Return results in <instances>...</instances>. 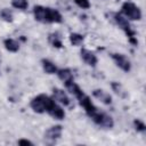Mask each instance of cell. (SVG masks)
<instances>
[{"instance_id":"obj_23","label":"cell","mask_w":146,"mask_h":146,"mask_svg":"<svg viewBox=\"0 0 146 146\" xmlns=\"http://www.w3.org/2000/svg\"><path fill=\"white\" fill-rule=\"evenodd\" d=\"M133 124H135V127H136V130H138V131H140V132H144V131L146 130V125H145V123H144L141 120L136 119V120L133 121Z\"/></svg>"},{"instance_id":"obj_3","label":"cell","mask_w":146,"mask_h":146,"mask_svg":"<svg viewBox=\"0 0 146 146\" xmlns=\"http://www.w3.org/2000/svg\"><path fill=\"white\" fill-rule=\"evenodd\" d=\"M90 117L92 119V121L95 123L99 124L100 127H103L105 129H112L113 125H114V121H113L112 116L108 115V114H106V113H102V112H98L97 111Z\"/></svg>"},{"instance_id":"obj_19","label":"cell","mask_w":146,"mask_h":146,"mask_svg":"<svg viewBox=\"0 0 146 146\" xmlns=\"http://www.w3.org/2000/svg\"><path fill=\"white\" fill-rule=\"evenodd\" d=\"M84 40V36L80 33H71L70 34V42L72 43V46H80L82 44Z\"/></svg>"},{"instance_id":"obj_2","label":"cell","mask_w":146,"mask_h":146,"mask_svg":"<svg viewBox=\"0 0 146 146\" xmlns=\"http://www.w3.org/2000/svg\"><path fill=\"white\" fill-rule=\"evenodd\" d=\"M122 13L123 15L131 21H140L141 19V10L138 6H136L133 2H124L122 5Z\"/></svg>"},{"instance_id":"obj_21","label":"cell","mask_w":146,"mask_h":146,"mask_svg":"<svg viewBox=\"0 0 146 146\" xmlns=\"http://www.w3.org/2000/svg\"><path fill=\"white\" fill-rule=\"evenodd\" d=\"M0 16L2 17L3 21L6 22H13V18H14V15H13V11L8 8H3L0 10Z\"/></svg>"},{"instance_id":"obj_7","label":"cell","mask_w":146,"mask_h":146,"mask_svg":"<svg viewBox=\"0 0 146 146\" xmlns=\"http://www.w3.org/2000/svg\"><path fill=\"white\" fill-rule=\"evenodd\" d=\"M62 132H63V127H62V125H59V124L52 125V127H50V128L46 131L44 137H46V139H48L49 141L52 143V141H56L57 139L60 138Z\"/></svg>"},{"instance_id":"obj_24","label":"cell","mask_w":146,"mask_h":146,"mask_svg":"<svg viewBox=\"0 0 146 146\" xmlns=\"http://www.w3.org/2000/svg\"><path fill=\"white\" fill-rule=\"evenodd\" d=\"M74 2L82 9H88L90 8V2L89 0H74Z\"/></svg>"},{"instance_id":"obj_22","label":"cell","mask_w":146,"mask_h":146,"mask_svg":"<svg viewBox=\"0 0 146 146\" xmlns=\"http://www.w3.org/2000/svg\"><path fill=\"white\" fill-rule=\"evenodd\" d=\"M11 5L17 9H26L29 2L27 0H11Z\"/></svg>"},{"instance_id":"obj_14","label":"cell","mask_w":146,"mask_h":146,"mask_svg":"<svg viewBox=\"0 0 146 146\" xmlns=\"http://www.w3.org/2000/svg\"><path fill=\"white\" fill-rule=\"evenodd\" d=\"M57 75L58 78L64 82H68V81H72L73 80V74H72V71L70 68H60V70H57Z\"/></svg>"},{"instance_id":"obj_20","label":"cell","mask_w":146,"mask_h":146,"mask_svg":"<svg viewBox=\"0 0 146 146\" xmlns=\"http://www.w3.org/2000/svg\"><path fill=\"white\" fill-rule=\"evenodd\" d=\"M49 42H50L54 47H56V48H60V47L63 46L62 40H60V36H58L57 33H51V34L49 35Z\"/></svg>"},{"instance_id":"obj_9","label":"cell","mask_w":146,"mask_h":146,"mask_svg":"<svg viewBox=\"0 0 146 146\" xmlns=\"http://www.w3.org/2000/svg\"><path fill=\"white\" fill-rule=\"evenodd\" d=\"M34 17L38 22L41 23H48V7L43 6H34L33 8Z\"/></svg>"},{"instance_id":"obj_4","label":"cell","mask_w":146,"mask_h":146,"mask_svg":"<svg viewBox=\"0 0 146 146\" xmlns=\"http://www.w3.org/2000/svg\"><path fill=\"white\" fill-rule=\"evenodd\" d=\"M114 21H115V23L128 34V36L130 38V36H133L135 34H136V32L131 29V25H130V23H129V21H128V18L127 17H124L122 14H119V13H115L114 14Z\"/></svg>"},{"instance_id":"obj_25","label":"cell","mask_w":146,"mask_h":146,"mask_svg":"<svg viewBox=\"0 0 146 146\" xmlns=\"http://www.w3.org/2000/svg\"><path fill=\"white\" fill-rule=\"evenodd\" d=\"M18 145H21V146H23V145H33V143L31 141V140H29V139H19L18 140Z\"/></svg>"},{"instance_id":"obj_8","label":"cell","mask_w":146,"mask_h":146,"mask_svg":"<svg viewBox=\"0 0 146 146\" xmlns=\"http://www.w3.org/2000/svg\"><path fill=\"white\" fill-rule=\"evenodd\" d=\"M80 56L82 58V60L89 65V66H96L98 59H97V56L89 49H86V48H82L81 51H80Z\"/></svg>"},{"instance_id":"obj_17","label":"cell","mask_w":146,"mask_h":146,"mask_svg":"<svg viewBox=\"0 0 146 146\" xmlns=\"http://www.w3.org/2000/svg\"><path fill=\"white\" fill-rule=\"evenodd\" d=\"M41 63H42V68H43V71H44L47 74H54V73L57 72L56 65H55L52 62H50L49 59H42Z\"/></svg>"},{"instance_id":"obj_1","label":"cell","mask_w":146,"mask_h":146,"mask_svg":"<svg viewBox=\"0 0 146 146\" xmlns=\"http://www.w3.org/2000/svg\"><path fill=\"white\" fill-rule=\"evenodd\" d=\"M55 104V99L49 97L48 95L46 94H40L38 95L36 97H34L30 105H31V108L36 112V113H44V112H48Z\"/></svg>"},{"instance_id":"obj_12","label":"cell","mask_w":146,"mask_h":146,"mask_svg":"<svg viewBox=\"0 0 146 146\" xmlns=\"http://www.w3.org/2000/svg\"><path fill=\"white\" fill-rule=\"evenodd\" d=\"M48 113H49L54 119H56V120H63V119L65 117V112H64V110H63L60 106H58L56 103H55L54 106L48 111Z\"/></svg>"},{"instance_id":"obj_5","label":"cell","mask_w":146,"mask_h":146,"mask_svg":"<svg viewBox=\"0 0 146 146\" xmlns=\"http://www.w3.org/2000/svg\"><path fill=\"white\" fill-rule=\"evenodd\" d=\"M112 58L115 62L116 66H119L122 71L129 72L131 70V63L129 58L123 54H112Z\"/></svg>"},{"instance_id":"obj_18","label":"cell","mask_w":146,"mask_h":146,"mask_svg":"<svg viewBox=\"0 0 146 146\" xmlns=\"http://www.w3.org/2000/svg\"><path fill=\"white\" fill-rule=\"evenodd\" d=\"M111 88H112L113 91H114L116 95H119L120 97H123V98L127 97V92H125V90H124V88H123V86H122L121 83L113 81V82L111 83Z\"/></svg>"},{"instance_id":"obj_11","label":"cell","mask_w":146,"mask_h":146,"mask_svg":"<svg viewBox=\"0 0 146 146\" xmlns=\"http://www.w3.org/2000/svg\"><path fill=\"white\" fill-rule=\"evenodd\" d=\"M92 95H94V97H96L97 99H99L102 103H104V104H106V105H110V104L112 103V97H111V95H110L108 92L104 91L103 89H95V90L92 91Z\"/></svg>"},{"instance_id":"obj_10","label":"cell","mask_w":146,"mask_h":146,"mask_svg":"<svg viewBox=\"0 0 146 146\" xmlns=\"http://www.w3.org/2000/svg\"><path fill=\"white\" fill-rule=\"evenodd\" d=\"M52 95H54V99L57 100L58 103H60L62 105H64V106L70 105V98H68V96L66 95V92L64 90L55 88L52 90Z\"/></svg>"},{"instance_id":"obj_13","label":"cell","mask_w":146,"mask_h":146,"mask_svg":"<svg viewBox=\"0 0 146 146\" xmlns=\"http://www.w3.org/2000/svg\"><path fill=\"white\" fill-rule=\"evenodd\" d=\"M65 84V87H66V89L72 94V95H74L76 98H79L82 94H83V91L81 90V88L72 80V81H68V82H66V83H64Z\"/></svg>"},{"instance_id":"obj_16","label":"cell","mask_w":146,"mask_h":146,"mask_svg":"<svg viewBox=\"0 0 146 146\" xmlns=\"http://www.w3.org/2000/svg\"><path fill=\"white\" fill-rule=\"evenodd\" d=\"M3 43H5V48L10 52H16L19 50V43L15 39H6Z\"/></svg>"},{"instance_id":"obj_15","label":"cell","mask_w":146,"mask_h":146,"mask_svg":"<svg viewBox=\"0 0 146 146\" xmlns=\"http://www.w3.org/2000/svg\"><path fill=\"white\" fill-rule=\"evenodd\" d=\"M62 21V15L58 10L48 8V23H60Z\"/></svg>"},{"instance_id":"obj_6","label":"cell","mask_w":146,"mask_h":146,"mask_svg":"<svg viewBox=\"0 0 146 146\" xmlns=\"http://www.w3.org/2000/svg\"><path fill=\"white\" fill-rule=\"evenodd\" d=\"M78 99H79V104L86 110V112H87V114H88L89 116H91L95 112H97L96 106L92 104V102H91V99L89 98V96H87L84 92H83Z\"/></svg>"}]
</instances>
